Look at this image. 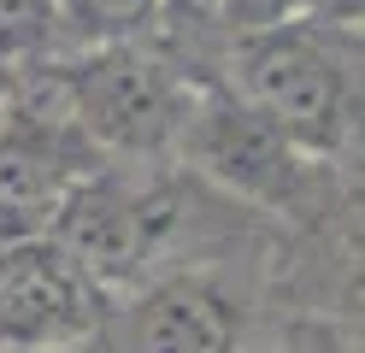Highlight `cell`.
Wrapping results in <instances>:
<instances>
[{
	"instance_id": "8fae6325",
	"label": "cell",
	"mask_w": 365,
	"mask_h": 353,
	"mask_svg": "<svg viewBox=\"0 0 365 353\" xmlns=\"http://www.w3.org/2000/svg\"><path fill=\"white\" fill-rule=\"evenodd\" d=\"M0 353H101L95 342H71V347H0Z\"/></svg>"
},
{
	"instance_id": "277c9868",
	"label": "cell",
	"mask_w": 365,
	"mask_h": 353,
	"mask_svg": "<svg viewBox=\"0 0 365 353\" xmlns=\"http://www.w3.org/2000/svg\"><path fill=\"white\" fill-rule=\"evenodd\" d=\"M247 306L212 271H171L142 282L112 318H101V353H236Z\"/></svg>"
},
{
	"instance_id": "5b68a950",
	"label": "cell",
	"mask_w": 365,
	"mask_h": 353,
	"mask_svg": "<svg viewBox=\"0 0 365 353\" xmlns=\"http://www.w3.org/2000/svg\"><path fill=\"white\" fill-rule=\"evenodd\" d=\"M101 289L53 235L0 242V347H71L101 336Z\"/></svg>"
},
{
	"instance_id": "7a4b0ae2",
	"label": "cell",
	"mask_w": 365,
	"mask_h": 353,
	"mask_svg": "<svg viewBox=\"0 0 365 353\" xmlns=\"http://www.w3.org/2000/svg\"><path fill=\"white\" fill-rule=\"evenodd\" d=\"M242 94L277 124L301 153H330L348 135V83L341 65L294 24L247 30L236 41Z\"/></svg>"
},
{
	"instance_id": "8992f818",
	"label": "cell",
	"mask_w": 365,
	"mask_h": 353,
	"mask_svg": "<svg viewBox=\"0 0 365 353\" xmlns=\"http://www.w3.org/2000/svg\"><path fill=\"white\" fill-rule=\"evenodd\" d=\"M159 230H165V206L135 195L118 177H101V171H88L48 224L59 253L95 289H130L142 277V265H148Z\"/></svg>"
},
{
	"instance_id": "9c48e42d",
	"label": "cell",
	"mask_w": 365,
	"mask_h": 353,
	"mask_svg": "<svg viewBox=\"0 0 365 353\" xmlns=\"http://www.w3.org/2000/svg\"><path fill=\"white\" fill-rule=\"evenodd\" d=\"M53 36H59L53 0H0V65L36 59Z\"/></svg>"
},
{
	"instance_id": "7c38bea8",
	"label": "cell",
	"mask_w": 365,
	"mask_h": 353,
	"mask_svg": "<svg viewBox=\"0 0 365 353\" xmlns=\"http://www.w3.org/2000/svg\"><path fill=\"white\" fill-rule=\"evenodd\" d=\"M359 353H365V347H359Z\"/></svg>"
},
{
	"instance_id": "52a82bcc",
	"label": "cell",
	"mask_w": 365,
	"mask_h": 353,
	"mask_svg": "<svg viewBox=\"0 0 365 353\" xmlns=\"http://www.w3.org/2000/svg\"><path fill=\"white\" fill-rule=\"evenodd\" d=\"M95 148L88 135L65 118L48 112H18L0 130V242L18 235H48L53 212L65 206V195L95 171Z\"/></svg>"
},
{
	"instance_id": "ba28073f",
	"label": "cell",
	"mask_w": 365,
	"mask_h": 353,
	"mask_svg": "<svg viewBox=\"0 0 365 353\" xmlns=\"http://www.w3.org/2000/svg\"><path fill=\"white\" fill-rule=\"evenodd\" d=\"M59 30L83 36L88 47L106 41H148L165 24V0H53Z\"/></svg>"
},
{
	"instance_id": "3957f363",
	"label": "cell",
	"mask_w": 365,
	"mask_h": 353,
	"mask_svg": "<svg viewBox=\"0 0 365 353\" xmlns=\"http://www.w3.org/2000/svg\"><path fill=\"white\" fill-rule=\"evenodd\" d=\"M177 148L207 183L230 188V195L254 200V206L289 200L294 183H301V148L242 88H195L182 130H177Z\"/></svg>"
},
{
	"instance_id": "30bf717a",
	"label": "cell",
	"mask_w": 365,
	"mask_h": 353,
	"mask_svg": "<svg viewBox=\"0 0 365 353\" xmlns=\"http://www.w3.org/2000/svg\"><path fill=\"white\" fill-rule=\"evenodd\" d=\"M277 353H341L336 336H324V329H294L289 342H277Z\"/></svg>"
},
{
	"instance_id": "6da1fadb",
	"label": "cell",
	"mask_w": 365,
	"mask_h": 353,
	"mask_svg": "<svg viewBox=\"0 0 365 353\" xmlns=\"http://www.w3.org/2000/svg\"><path fill=\"white\" fill-rule=\"evenodd\" d=\"M189 101L195 88L142 41H106L65 71L71 124L88 135L95 153H165L182 130Z\"/></svg>"
}]
</instances>
